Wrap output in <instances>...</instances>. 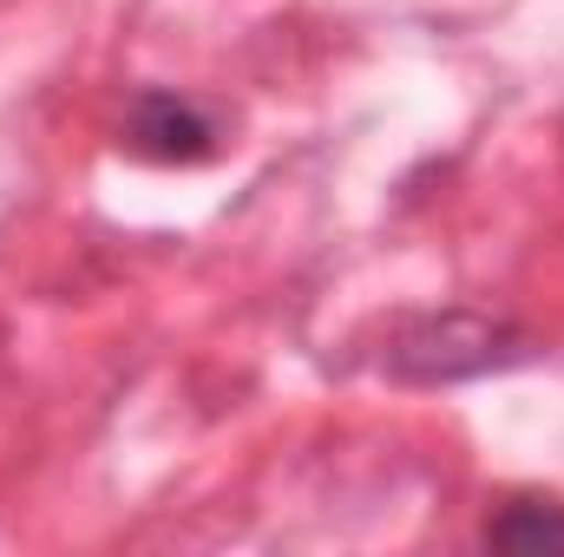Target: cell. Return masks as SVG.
Instances as JSON below:
<instances>
[{
    "instance_id": "6da1fadb",
    "label": "cell",
    "mask_w": 564,
    "mask_h": 557,
    "mask_svg": "<svg viewBox=\"0 0 564 557\" xmlns=\"http://www.w3.org/2000/svg\"><path fill=\"white\" fill-rule=\"evenodd\" d=\"M499 341H506V328H492V321L440 315V321H421L414 341L394 348V368L414 374V381H459V374H479V368L512 361V348H499Z\"/></svg>"
},
{
    "instance_id": "7a4b0ae2",
    "label": "cell",
    "mask_w": 564,
    "mask_h": 557,
    "mask_svg": "<svg viewBox=\"0 0 564 557\" xmlns=\"http://www.w3.org/2000/svg\"><path fill=\"white\" fill-rule=\"evenodd\" d=\"M126 139H132V151H144V157L197 164V157H210L217 125H210L191 99H177V92H139V99H132V119H126Z\"/></svg>"
},
{
    "instance_id": "3957f363",
    "label": "cell",
    "mask_w": 564,
    "mask_h": 557,
    "mask_svg": "<svg viewBox=\"0 0 564 557\" xmlns=\"http://www.w3.org/2000/svg\"><path fill=\"white\" fill-rule=\"evenodd\" d=\"M486 545L499 551H564V505L545 499H519L486 525Z\"/></svg>"
}]
</instances>
